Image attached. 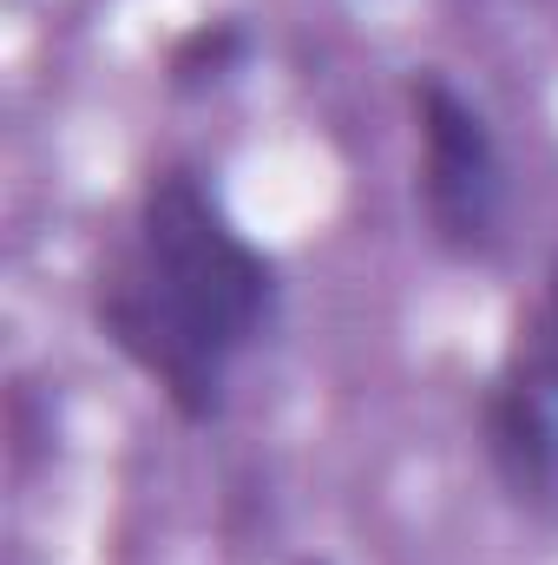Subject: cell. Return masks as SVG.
Returning <instances> with one entry per match:
<instances>
[{
	"label": "cell",
	"mask_w": 558,
	"mask_h": 565,
	"mask_svg": "<svg viewBox=\"0 0 558 565\" xmlns=\"http://www.w3.org/2000/svg\"><path fill=\"white\" fill-rule=\"evenodd\" d=\"M533 329L546 335V349L558 355V250H552V270H546V309L533 316Z\"/></svg>",
	"instance_id": "5b68a950"
},
{
	"label": "cell",
	"mask_w": 558,
	"mask_h": 565,
	"mask_svg": "<svg viewBox=\"0 0 558 565\" xmlns=\"http://www.w3.org/2000/svg\"><path fill=\"white\" fill-rule=\"evenodd\" d=\"M282 316L277 257L230 217L197 164H158L139 184L126 237L93 277L99 335L191 427L224 422L244 355Z\"/></svg>",
	"instance_id": "6da1fadb"
},
{
	"label": "cell",
	"mask_w": 558,
	"mask_h": 565,
	"mask_svg": "<svg viewBox=\"0 0 558 565\" xmlns=\"http://www.w3.org/2000/svg\"><path fill=\"white\" fill-rule=\"evenodd\" d=\"M408 119H415V211L427 244L453 264H486L506 237V151L486 119V106L440 66H420L408 79Z\"/></svg>",
	"instance_id": "7a4b0ae2"
},
{
	"label": "cell",
	"mask_w": 558,
	"mask_h": 565,
	"mask_svg": "<svg viewBox=\"0 0 558 565\" xmlns=\"http://www.w3.org/2000/svg\"><path fill=\"white\" fill-rule=\"evenodd\" d=\"M296 565H329V559H296Z\"/></svg>",
	"instance_id": "8992f818"
},
{
	"label": "cell",
	"mask_w": 558,
	"mask_h": 565,
	"mask_svg": "<svg viewBox=\"0 0 558 565\" xmlns=\"http://www.w3.org/2000/svg\"><path fill=\"white\" fill-rule=\"evenodd\" d=\"M250 53H257L250 20L211 13V20H197V26H184V33L171 40V53H164V86L184 93V99L217 93V86H230V79L250 66Z\"/></svg>",
	"instance_id": "277c9868"
},
{
	"label": "cell",
	"mask_w": 558,
	"mask_h": 565,
	"mask_svg": "<svg viewBox=\"0 0 558 565\" xmlns=\"http://www.w3.org/2000/svg\"><path fill=\"white\" fill-rule=\"evenodd\" d=\"M480 447L513 507L558 513V355L539 329H519L480 395Z\"/></svg>",
	"instance_id": "3957f363"
}]
</instances>
